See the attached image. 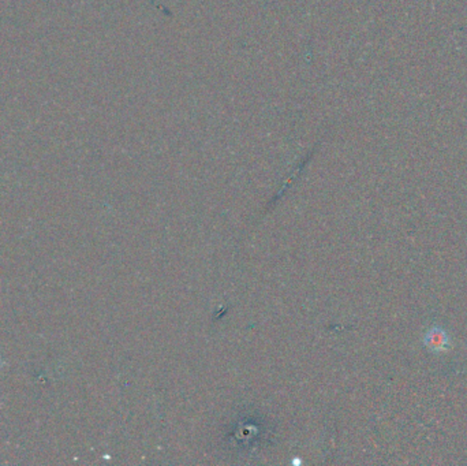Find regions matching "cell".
<instances>
[{
	"mask_svg": "<svg viewBox=\"0 0 467 466\" xmlns=\"http://www.w3.org/2000/svg\"><path fill=\"white\" fill-rule=\"evenodd\" d=\"M0 367H1V363H0Z\"/></svg>",
	"mask_w": 467,
	"mask_h": 466,
	"instance_id": "2",
	"label": "cell"
},
{
	"mask_svg": "<svg viewBox=\"0 0 467 466\" xmlns=\"http://www.w3.org/2000/svg\"><path fill=\"white\" fill-rule=\"evenodd\" d=\"M425 343L433 352H443V350H447L448 347V336L443 330L436 327L426 334Z\"/></svg>",
	"mask_w": 467,
	"mask_h": 466,
	"instance_id": "1",
	"label": "cell"
}]
</instances>
